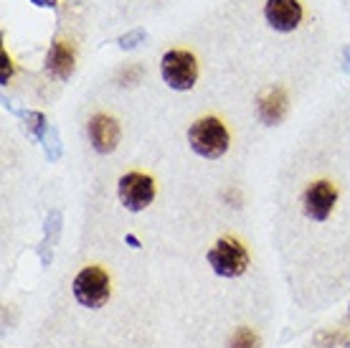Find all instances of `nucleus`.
I'll use <instances>...</instances> for the list:
<instances>
[{
    "instance_id": "obj_1",
    "label": "nucleus",
    "mask_w": 350,
    "mask_h": 348,
    "mask_svg": "<svg viewBox=\"0 0 350 348\" xmlns=\"http://www.w3.org/2000/svg\"><path fill=\"white\" fill-rule=\"evenodd\" d=\"M188 145L196 156L206 158V160H219L221 156H226L231 135L219 117H201L193 122L188 130Z\"/></svg>"
},
{
    "instance_id": "obj_2",
    "label": "nucleus",
    "mask_w": 350,
    "mask_h": 348,
    "mask_svg": "<svg viewBox=\"0 0 350 348\" xmlns=\"http://www.w3.org/2000/svg\"><path fill=\"white\" fill-rule=\"evenodd\" d=\"M160 77L175 92H188L198 82V59L185 49H170L160 59Z\"/></svg>"
},
{
    "instance_id": "obj_3",
    "label": "nucleus",
    "mask_w": 350,
    "mask_h": 348,
    "mask_svg": "<svg viewBox=\"0 0 350 348\" xmlns=\"http://www.w3.org/2000/svg\"><path fill=\"white\" fill-rule=\"evenodd\" d=\"M211 270L216 272L219 277H241L249 267V252L239 239H219L211 247V252L206 254Z\"/></svg>"
},
{
    "instance_id": "obj_4",
    "label": "nucleus",
    "mask_w": 350,
    "mask_h": 348,
    "mask_svg": "<svg viewBox=\"0 0 350 348\" xmlns=\"http://www.w3.org/2000/svg\"><path fill=\"white\" fill-rule=\"evenodd\" d=\"M71 293L77 297V303L84 305V308H102V305L109 300L112 295V282H109V275H107L102 267H84V270L74 277V285H71Z\"/></svg>"
},
{
    "instance_id": "obj_5",
    "label": "nucleus",
    "mask_w": 350,
    "mask_h": 348,
    "mask_svg": "<svg viewBox=\"0 0 350 348\" xmlns=\"http://www.w3.org/2000/svg\"><path fill=\"white\" fill-rule=\"evenodd\" d=\"M117 196L127 211H145L155 201V181L145 173H124L117 183Z\"/></svg>"
},
{
    "instance_id": "obj_6",
    "label": "nucleus",
    "mask_w": 350,
    "mask_h": 348,
    "mask_svg": "<svg viewBox=\"0 0 350 348\" xmlns=\"http://www.w3.org/2000/svg\"><path fill=\"white\" fill-rule=\"evenodd\" d=\"M335 203H338V188L330 181H315L310 183L302 193V209L305 216L312 221H325L330 219Z\"/></svg>"
},
{
    "instance_id": "obj_7",
    "label": "nucleus",
    "mask_w": 350,
    "mask_h": 348,
    "mask_svg": "<svg viewBox=\"0 0 350 348\" xmlns=\"http://www.w3.org/2000/svg\"><path fill=\"white\" fill-rule=\"evenodd\" d=\"M302 3L299 0H267L264 3V21L277 34H292L302 23Z\"/></svg>"
},
{
    "instance_id": "obj_8",
    "label": "nucleus",
    "mask_w": 350,
    "mask_h": 348,
    "mask_svg": "<svg viewBox=\"0 0 350 348\" xmlns=\"http://www.w3.org/2000/svg\"><path fill=\"white\" fill-rule=\"evenodd\" d=\"M87 135H89V142H92V148L96 153H102V156H109L117 150L120 145V122L109 117V114H94L87 125Z\"/></svg>"
},
{
    "instance_id": "obj_9",
    "label": "nucleus",
    "mask_w": 350,
    "mask_h": 348,
    "mask_svg": "<svg viewBox=\"0 0 350 348\" xmlns=\"http://www.w3.org/2000/svg\"><path fill=\"white\" fill-rule=\"evenodd\" d=\"M77 66V53L69 41H53L49 53H46V69L53 79H69Z\"/></svg>"
},
{
    "instance_id": "obj_10",
    "label": "nucleus",
    "mask_w": 350,
    "mask_h": 348,
    "mask_svg": "<svg viewBox=\"0 0 350 348\" xmlns=\"http://www.w3.org/2000/svg\"><path fill=\"white\" fill-rule=\"evenodd\" d=\"M287 110H289V97L282 87L269 89V92L259 99V105H256L259 120H262L264 125H280V122L287 117Z\"/></svg>"
},
{
    "instance_id": "obj_11",
    "label": "nucleus",
    "mask_w": 350,
    "mask_h": 348,
    "mask_svg": "<svg viewBox=\"0 0 350 348\" xmlns=\"http://www.w3.org/2000/svg\"><path fill=\"white\" fill-rule=\"evenodd\" d=\"M228 348H259V338L252 328H239L228 340Z\"/></svg>"
},
{
    "instance_id": "obj_12",
    "label": "nucleus",
    "mask_w": 350,
    "mask_h": 348,
    "mask_svg": "<svg viewBox=\"0 0 350 348\" xmlns=\"http://www.w3.org/2000/svg\"><path fill=\"white\" fill-rule=\"evenodd\" d=\"M10 77H13V59H10L8 51L3 49V51H0V82L8 84Z\"/></svg>"
},
{
    "instance_id": "obj_13",
    "label": "nucleus",
    "mask_w": 350,
    "mask_h": 348,
    "mask_svg": "<svg viewBox=\"0 0 350 348\" xmlns=\"http://www.w3.org/2000/svg\"><path fill=\"white\" fill-rule=\"evenodd\" d=\"M28 122H31V125H28V127H31V132H33L36 138H41V135H44V130H46L44 114H41V112H31V114H28Z\"/></svg>"
},
{
    "instance_id": "obj_14",
    "label": "nucleus",
    "mask_w": 350,
    "mask_h": 348,
    "mask_svg": "<svg viewBox=\"0 0 350 348\" xmlns=\"http://www.w3.org/2000/svg\"><path fill=\"white\" fill-rule=\"evenodd\" d=\"M140 38H145V34H142V31H135L132 36H122V38H120V46H122V49H132V46H137L135 41H140Z\"/></svg>"
},
{
    "instance_id": "obj_15",
    "label": "nucleus",
    "mask_w": 350,
    "mask_h": 348,
    "mask_svg": "<svg viewBox=\"0 0 350 348\" xmlns=\"http://www.w3.org/2000/svg\"><path fill=\"white\" fill-rule=\"evenodd\" d=\"M31 3L41 5V8H51V5H56V0H31Z\"/></svg>"
}]
</instances>
